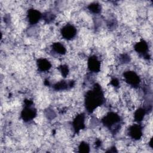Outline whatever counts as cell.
Returning a JSON list of instances; mask_svg holds the SVG:
<instances>
[{
    "label": "cell",
    "instance_id": "11",
    "mask_svg": "<svg viewBox=\"0 0 153 153\" xmlns=\"http://www.w3.org/2000/svg\"><path fill=\"white\" fill-rule=\"evenodd\" d=\"M88 8L90 11L94 13H97L100 11L101 7L99 4L94 3V4H90L88 7Z\"/></svg>",
    "mask_w": 153,
    "mask_h": 153
},
{
    "label": "cell",
    "instance_id": "9",
    "mask_svg": "<svg viewBox=\"0 0 153 153\" xmlns=\"http://www.w3.org/2000/svg\"><path fill=\"white\" fill-rule=\"evenodd\" d=\"M135 49L137 52L140 53H143L147 50L148 45L145 41H142L136 44Z\"/></svg>",
    "mask_w": 153,
    "mask_h": 153
},
{
    "label": "cell",
    "instance_id": "2",
    "mask_svg": "<svg viewBox=\"0 0 153 153\" xmlns=\"http://www.w3.org/2000/svg\"><path fill=\"white\" fill-rule=\"evenodd\" d=\"M124 78L126 79V82L131 85H136L139 82V76L133 72L128 71L124 74Z\"/></svg>",
    "mask_w": 153,
    "mask_h": 153
},
{
    "label": "cell",
    "instance_id": "8",
    "mask_svg": "<svg viewBox=\"0 0 153 153\" xmlns=\"http://www.w3.org/2000/svg\"><path fill=\"white\" fill-rule=\"evenodd\" d=\"M53 50L58 54L63 55L66 53V48L65 46L60 42L54 43L53 44Z\"/></svg>",
    "mask_w": 153,
    "mask_h": 153
},
{
    "label": "cell",
    "instance_id": "1",
    "mask_svg": "<svg viewBox=\"0 0 153 153\" xmlns=\"http://www.w3.org/2000/svg\"><path fill=\"white\" fill-rule=\"evenodd\" d=\"M61 33L62 36L65 39H71L75 36L76 30L74 26L71 25H68L63 27L61 30Z\"/></svg>",
    "mask_w": 153,
    "mask_h": 153
},
{
    "label": "cell",
    "instance_id": "7",
    "mask_svg": "<svg viewBox=\"0 0 153 153\" xmlns=\"http://www.w3.org/2000/svg\"><path fill=\"white\" fill-rule=\"evenodd\" d=\"M37 66L38 69L41 72H45L49 71L51 68V65L49 61L45 59H39L37 62Z\"/></svg>",
    "mask_w": 153,
    "mask_h": 153
},
{
    "label": "cell",
    "instance_id": "12",
    "mask_svg": "<svg viewBox=\"0 0 153 153\" xmlns=\"http://www.w3.org/2000/svg\"><path fill=\"white\" fill-rule=\"evenodd\" d=\"M79 149L80 152H88L89 146L87 143H82L79 145Z\"/></svg>",
    "mask_w": 153,
    "mask_h": 153
},
{
    "label": "cell",
    "instance_id": "4",
    "mask_svg": "<svg viewBox=\"0 0 153 153\" xmlns=\"http://www.w3.org/2000/svg\"><path fill=\"white\" fill-rule=\"evenodd\" d=\"M88 67L93 72H98L100 70V63L96 57H91L88 61Z\"/></svg>",
    "mask_w": 153,
    "mask_h": 153
},
{
    "label": "cell",
    "instance_id": "10",
    "mask_svg": "<svg viewBox=\"0 0 153 153\" xmlns=\"http://www.w3.org/2000/svg\"><path fill=\"white\" fill-rule=\"evenodd\" d=\"M145 111L143 109L139 108L134 113V119L136 121H140L144 118Z\"/></svg>",
    "mask_w": 153,
    "mask_h": 153
},
{
    "label": "cell",
    "instance_id": "5",
    "mask_svg": "<svg viewBox=\"0 0 153 153\" xmlns=\"http://www.w3.org/2000/svg\"><path fill=\"white\" fill-rule=\"evenodd\" d=\"M27 17L29 22L31 24H33L38 22L41 17V14L38 11L34 9H31L28 11Z\"/></svg>",
    "mask_w": 153,
    "mask_h": 153
},
{
    "label": "cell",
    "instance_id": "6",
    "mask_svg": "<svg viewBox=\"0 0 153 153\" xmlns=\"http://www.w3.org/2000/svg\"><path fill=\"white\" fill-rule=\"evenodd\" d=\"M129 134L134 139H139L142 136V130L139 126L134 125L130 127Z\"/></svg>",
    "mask_w": 153,
    "mask_h": 153
},
{
    "label": "cell",
    "instance_id": "3",
    "mask_svg": "<svg viewBox=\"0 0 153 153\" xmlns=\"http://www.w3.org/2000/svg\"><path fill=\"white\" fill-rule=\"evenodd\" d=\"M30 103H29V104ZM28 104V105H29ZM35 112L33 108H30V105L26 107L25 109L23 110L22 113V116L23 120L25 121H29L33 119L35 116Z\"/></svg>",
    "mask_w": 153,
    "mask_h": 153
}]
</instances>
